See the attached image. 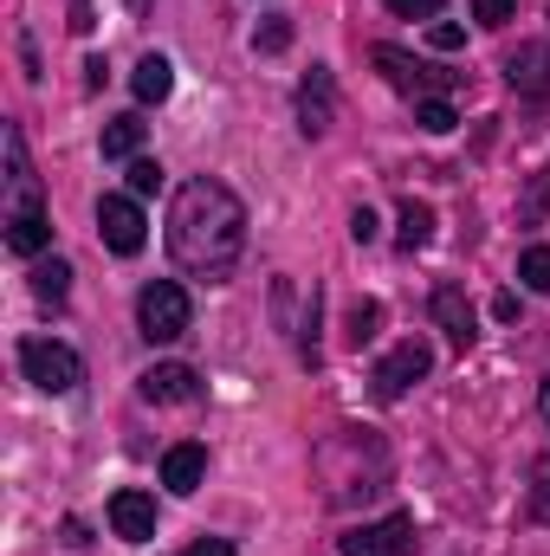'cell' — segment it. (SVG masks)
Listing matches in <instances>:
<instances>
[{
  "label": "cell",
  "mask_w": 550,
  "mask_h": 556,
  "mask_svg": "<svg viewBox=\"0 0 550 556\" xmlns=\"http://www.w3.org/2000/svg\"><path fill=\"white\" fill-rule=\"evenodd\" d=\"M247 253V201L221 175H188L168 201V260L201 285H227Z\"/></svg>",
  "instance_id": "obj_1"
},
{
  "label": "cell",
  "mask_w": 550,
  "mask_h": 556,
  "mask_svg": "<svg viewBox=\"0 0 550 556\" xmlns=\"http://www.w3.org/2000/svg\"><path fill=\"white\" fill-rule=\"evenodd\" d=\"M311 472H317L330 505H357V498H376L389 485V446L370 427H337V433L317 440Z\"/></svg>",
  "instance_id": "obj_2"
},
{
  "label": "cell",
  "mask_w": 550,
  "mask_h": 556,
  "mask_svg": "<svg viewBox=\"0 0 550 556\" xmlns=\"http://www.w3.org/2000/svg\"><path fill=\"white\" fill-rule=\"evenodd\" d=\"M20 376L39 389V395H72L85 382V356L59 337H20Z\"/></svg>",
  "instance_id": "obj_3"
},
{
  "label": "cell",
  "mask_w": 550,
  "mask_h": 556,
  "mask_svg": "<svg viewBox=\"0 0 550 556\" xmlns=\"http://www.w3.org/2000/svg\"><path fill=\"white\" fill-rule=\"evenodd\" d=\"M188 324H195V304H188V291H182L175 278H149L137 291L142 343H175V337H188Z\"/></svg>",
  "instance_id": "obj_4"
},
{
  "label": "cell",
  "mask_w": 550,
  "mask_h": 556,
  "mask_svg": "<svg viewBox=\"0 0 550 556\" xmlns=\"http://www.w3.org/2000/svg\"><path fill=\"white\" fill-rule=\"evenodd\" d=\"M0 142H7V214H0V227H7V220L46 214V188H39V175H33L26 130H20V124H7V130H0Z\"/></svg>",
  "instance_id": "obj_5"
},
{
  "label": "cell",
  "mask_w": 550,
  "mask_h": 556,
  "mask_svg": "<svg viewBox=\"0 0 550 556\" xmlns=\"http://www.w3.org/2000/svg\"><path fill=\"white\" fill-rule=\"evenodd\" d=\"M370 59H376V72H383V78H389L402 98H414V104H421V98H447V91L460 85L453 72H434V65H421V59H409L402 46H376Z\"/></svg>",
  "instance_id": "obj_6"
},
{
  "label": "cell",
  "mask_w": 550,
  "mask_h": 556,
  "mask_svg": "<svg viewBox=\"0 0 550 556\" xmlns=\"http://www.w3.org/2000/svg\"><path fill=\"white\" fill-rule=\"evenodd\" d=\"M98 240H104L117 260H137L142 247H149V220H142L137 194H104V201H98Z\"/></svg>",
  "instance_id": "obj_7"
},
{
  "label": "cell",
  "mask_w": 550,
  "mask_h": 556,
  "mask_svg": "<svg viewBox=\"0 0 550 556\" xmlns=\"http://www.w3.org/2000/svg\"><path fill=\"white\" fill-rule=\"evenodd\" d=\"M434 369V343L427 337H402L383 363H376V402H402L414 382H427Z\"/></svg>",
  "instance_id": "obj_8"
},
{
  "label": "cell",
  "mask_w": 550,
  "mask_h": 556,
  "mask_svg": "<svg viewBox=\"0 0 550 556\" xmlns=\"http://www.w3.org/2000/svg\"><path fill=\"white\" fill-rule=\"evenodd\" d=\"M343 556H409L414 551V511H389V518H370L357 531L337 538Z\"/></svg>",
  "instance_id": "obj_9"
},
{
  "label": "cell",
  "mask_w": 550,
  "mask_h": 556,
  "mask_svg": "<svg viewBox=\"0 0 550 556\" xmlns=\"http://www.w3.org/2000/svg\"><path fill=\"white\" fill-rule=\"evenodd\" d=\"M427 317H434V330L466 356L473 343H479V311H473V298H466V285H434V298H427Z\"/></svg>",
  "instance_id": "obj_10"
},
{
  "label": "cell",
  "mask_w": 550,
  "mask_h": 556,
  "mask_svg": "<svg viewBox=\"0 0 550 556\" xmlns=\"http://www.w3.org/2000/svg\"><path fill=\"white\" fill-rule=\"evenodd\" d=\"M330 124H337V72L330 65H311L304 85H298V130L317 142Z\"/></svg>",
  "instance_id": "obj_11"
},
{
  "label": "cell",
  "mask_w": 550,
  "mask_h": 556,
  "mask_svg": "<svg viewBox=\"0 0 550 556\" xmlns=\"http://www.w3.org/2000/svg\"><path fill=\"white\" fill-rule=\"evenodd\" d=\"M137 389H142V402H155V408H182V402H201V376H195L188 363H155V369H142Z\"/></svg>",
  "instance_id": "obj_12"
},
{
  "label": "cell",
  "mask_w": 550,
  "mask_h": 556,
  "mask_svg": "<svg viewBox=\"0 0 550 556\" xmlns=\"http://www.w3.org/2000/svg\"><path fill=\"white\" fill-rule=\"evenodd\" d=\"M505 85L518 91V98H550V46L545 39H525L518 52H505Z\"/></svg>",
  "instance_id": "obj_13"
},
{
  "label": "cell",
  "mask_w": 550,
  "mask_h": 556,
  "mask_svg": "<svg viewBox=\"0 0 550 556\" xmlns=\"http://www.w3.org/2000/svg\"><path fill=\"white\" fill-rule=\"evenodd\" d=\"M111 531L124 538V544H149L155 538V498L149 492H137V485H124V492H111Z\"/></svg>",
  "instance_id": "obj_14"
},
{
  "label": "cell",
  "mask_w": 550,
  "mask_h": 556,
  "mask_svg": "<svg viewBox=\"0 0 550 556\" xmlns=\"http://www.w3.org/2000/svg\"><path fill=\"white\" fill-rule=\"evenodd\" d=\"M201 479H208V446L182 440V446H168V453H162V485H168L175 498H195V492H201Z\"/></svg>",
  "instance_id": "obj_15"
},
{
  "label": "cell",
  "mask_w": 550,
  "mask_h": 556,
  "mask_svg": "<svg viewBox=\"0 0 550 556\" xmlns=\"http://www.w3.org/2000/svg\"><path fill=\"white\" fill-rule=\"evenodd\" d=\"M130 91H137V104H168V91H175V65H168L162 52H142L137 72H130Z\"/></svg>",
  "instance_id": "obj_16"
},
{
  "label": "cell",
  "mask_w": 550,
  "mask_h": 556,
  "mask_svg": "<svg viewBox=\"0 0 550 556\" xmlns=\"http://www.w3.org/2000/svg\"><path fill=\"white\" fill-rule=\"evenodd\" d=\"M7 253L13 260H39L46 247H52V214H26V220H7Z\"/></svg>",
  "instance_id": "obj_17"
},
{
  "label": "cell",
  "mask_w": 550,
  "mask_h": 556,
  "mask_svg": "<svg viewBox=\"0 0 550 556\" xmlns=\"http://www.w3.org/2000/svg\"><path fill=\"white\" fill-rule=\"evenodd\" d=\"M142 137H149V124H142L137 111L111 117V124H104V162H137V155H142Z\"/></svg>",
  "instance_id": "obj_18"
},
{
  "label": "cell",
  "mask_w": 550,
  "mask_h": 556,
  "mask_svg": "<svg viewBox=\"0 0 550 556\" xmlns=\"http://www.w3.org/2000/svg\"><path fill=\"white\" fill-rule=\"evenodd\" d=\"M33 298H39V304H65V298H72V260H59V253H52V260H33Z\"/></svg>",
  "instance_id": "obj_19"
},
{
  "label": "cell",
  "mask_w": 550,
  "mask_h": 556,
  "mask_svg": "<svg viewBox=\"0 0 550 556\" xmlns=\"http://www.w3.org/2000/svg\"><path fill=\"white\" fill-rule=\"evenodd\" d=\"M427 240H434V207L409 194V201H402V214H396V247H402V253H421Z\"/></svg>",
  "instance_id": "obj_20"
},
{
  "label": "cell",
  "mask_w": 550,
  "mask_h": 556,
  "mask_svg": "<svg viewBox=\"0 0 550 556\" xmlns=\"http://www.w3.org/2000/svg\"><path fill=\"white\" fill-rule=\"evenodd\" d=\"M376 330H383V304H376V298H357V304H350V324H343V337H350V350H363V343H376Z\"/></svg>",
  "instance_id": "obj_21"
},
{
  "label": "cell",
  "mask_w": 550,
  "mask_h": 556,
  "mask_svg": "<svg viewBox=\"0 0 550 556\" xmlns=\"http://www.w3.org/2000/svg\"><path fill=\"white\" fill-rule=\"evenodd\" d=\"M414 124H421L427 137H447V130L460 124V111H453V98H421V104H414Z\"/></svg>",
  "instance_id": "obj_22"
},
{
  "label": "cell",
  "mask_w": 550,
  "mask_h": 556,
  "mask_svg": "<svg viewBox=\"0 0 550 556\" xmlns=\"http://www.w3.org/2000/svg\"><path fill=\"white\" fill-rule=\"evenodd\" d=\"M525 505H532V518L550 531V453L532 459V485H525Z\"/></svg>",
  "instance_id": "obj_23"
},
{
  "label": "cell",
  "mask_w": 550,
  "mask_h": 556,
  "mask_svg": "<svg viewBox=\"0 0 550 556\" xmlns=\"http://www.w3.org/2000/svg\"><path fill=\"white\" fill-rule=\"evenodd\" d=\"M518 278H525V291H550V247H525L518 253Z\"/></svg>",
  "instance_id": "obj_24"
},
{
  "label": "cell",
  "mask_w": 550,
  "mask_h": 556,
  "mask_svg": "<svg viewBox=\"0 0 550 556\" xmlns=\"http://www.w3.org/2000/svg\"><path fill=\"white\" fill-rule=\"evenodd\" d=\"M130 194H137V201L162 194V162H155V155H137V162H130Z\"/></svg>",
  "instance_id": "obj_25"
},
{
  "label": "cell",
  "mask_w": 550,
  "mask_h": 556,
  "mask_svg": "<svg viewBox=\"0 0 550 556\" xmlns=\"http://www.w3.org/2000/svg\"><path fill=\"white\" fill-rule=\"evenodd\" d=\"M285 46H291V20H266V26L253 33V52H266V59L285 52Z\"/></svg>",
  "instance_id": "obj_26"
},
{
  "label": "cell",
  "mask_w": 550,
  "mask_h": 556,
  "mask_svg": "<svg viewBox=\"0 0 550 556\" xmlns=\"http://www.w3.org/2000/svg\"><path fill=\"white\" fill-rule=\"evenodd\" d=\"M427 46H434V52H460V46H466V26H453V20H434V26H427Z\"/></svg>",
  "instance_id": "obj_27"
},
{
  "label": "cell",
  "mask_w": 550,
  "mask_h": 556,
  "mask_svg": "<svg viewBox=\"0 0 550 556\" xmlns=\"http://www.w3.org/2000/svg\"><path fill=\"white\" fill-rule=\"evenodd\" d=\"M512 13H518V0H473V20L479 26H505Z\"/></svg>",
  "instance_id": "obj_28"
},
{
  "label": "cell",
  "mask_w": 550,
  "mask_h": 556,
  "mask_svg": "<svg viewBox=\"0 0 550 556\" xmlns=\"http://www.w3.org/2000/svg\"><path fill=\"white\" fill-rule=\"evenodd\" d=\"M525 214H532V220H545L550 214V162L538 168V181H532V194H525Z\"/></svg>",
  "instance_id": "obj_29"
},
{
  "label": "cell",
  "mask_w": 550,
  "mask_h": 556,
  "mask_svg": "<svg viewBox=\"0 0 550 556\" xmlns=\"http://www.w3.org/2000/svg\"><path fill=\"white\" fill-rule=\"evenodd\" d=\"M383 7H389L396 20H434V13H440L447 0H383Z\"/></svg>",
  "instance_id": "obj_30"
},
{
  "label": "cell",
  "mask_w": 550,
  "mask_h": 556,
  "mask_svg": "<svg viewBox=\"0 0 550 556\" xmlns=\"http://www.w3.org/2000/svg\"><path fill=\"white\" fill-rule=\"evenodd\" d=\"M376 233H383V227H376V214H370V207H357V214H350V240H357V247H370Z\"/></svg>",
  "instance_id": "obj_31"
},
{
  "label": "cell",
  "mask_w": 550,
  "mask_h": 556,
  "mask_svg": "<svg viewBox=\"0 0 550 556\" xmlns=\"http://www.w3.org/2000/svg\"><path fill=\"white\" fill-rule=\"evenodd\" d=\"M182 556H234V544H227V538H195Z\"/></svg>",
  "instance_id": "obj_32"
},
{
  "label": "cell",
  "mask_w": 550,
  "mask_h": 556,
  "mask_svg": "<svg viewBox=\"0 0 550 556\" xmlns=\"http://www.w3.org/2000/svg\"><path fill=\"white\" fill-rule=\"evenodd\" d=\"M492 317H505V324H512V317H518V291H499V298H492Z\"/></svg>",
  "instance_id": "obj_33"
},
{
  "label": "cell",
  "mask_w": 550,
  "mask_h": 556,
  "mask_svg": "<svg viewBox=\"0 0 550 556\" xmlns=\"http://www.w3.org/2000/svg\"><path fill=\"white\" fill-rule=\"evenodd\" d=\"M98 20H91V0H72V33H91Z\"/></svg>",
  "instance_id": "obj_34"
},
{
  "label": "cell",
  "mask_w": 550,
  "mask_h": 556,
  "mask_svg": "<svg viewBox=\"0 0 550 556\" xmlns=\"http://www.w3.org/2000/svg\"><path fill=\"white\" fill-rule=\"evenodd\" d=\"M538 415H545V427H550V369H545V382H538Z\"/></svg>",
  "instance_id": "obj_35"
}]
</instances>
